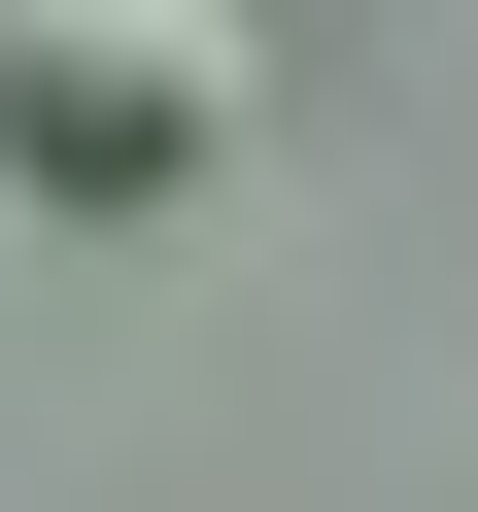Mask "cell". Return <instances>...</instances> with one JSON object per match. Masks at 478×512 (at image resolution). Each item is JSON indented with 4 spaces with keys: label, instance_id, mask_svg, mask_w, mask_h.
Returning <instances> with one entry per match:
<instances>
[{
    "label": "cell",
    "instance_id": "1",
    "mask_svg": "<svg viewBox=\"0 0 478 512\" xmlns=\"http://www.w3.org/2000/svg\"><path fill=\"white\" fill-rule=\"evenodd\" d=\"M205 137H239L205 0H35V35H0V205H171Z\"/></svg>",
    "mask_w": 478,
    "mask_h": 512
}]
</instances>
